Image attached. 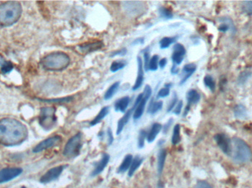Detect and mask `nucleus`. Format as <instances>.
Returning a JSON list of instances; mask_svg holds the SVG:
<instances>
[{
	"label": "nucleus",
	"mask_w": 252,
	"mask_h": 188,
	"mask_svg": "<svg viewBox=\"0 0 252 188\" xmlns=\"http://www.w3.org/2000/svg\"><path fill=\"white\" fill-rule=\"evenodd\" d=\"M28 137L26 126L13 118L0 119V144L15 146L22 144Z\"/></svg>",
	"instance_id": "1"
},
{
	"label": "nucleus",
	"mask_w": 252,
	"mask_h": 188,
	"mask_svg": "<svg viewBox=\"0 0 252 188\" xmlns=\"http://www.w3.org/2000/svg\"><path fill=\"white\" fill-rule=\"evenodd\" d=\"M125 66V63H123V62L115 61L112 63L110 69L112 72H116L118 71L121 70V69H124Z\"/></svg>",
	"instance_id": "36"
},
{
	"label": "nucleus",
	"mask_w": 252,
	"mask_h": 188,
	"mask_svg": "<svg viewBox=\"0 0 252 188\" xmlns=\"http://www.w3.org/2000/svg\"><path fill=\"white\" fill-rule=\"evenodd\" d=\"M62 140V137L59 135L49 137V138L45 139L43 141L40 142L38 144H37L34 147L32 151H33L34 153H39V152H43V151L51 149V148L57 146L58 144L61 143Z\"/></svg>",
	"instance_id": "7"
},
{
	"label": "nucleus",
	"mask_w": 252,
	"mask_h": 188,
	"mask_svg": "<svg viewBox=\"0 0 252 188\" xmlns=\"http://www.w3.org/2000/svg\"><path fill=\"white\" fill-rule=\"evenodd\" d=\"M159 14L161 17L164 18V19H171L173 17V13L167 7H160Z\"/></svg>",
	"instance_id": "35"
},
{
	"label": "nucleus",
	"mask_w": 252,
	"mask_h": 188,
	"mask_svg": "<svg viewBox=\"0 0 252 188\" xmlns=\"http://www.w3.org/2000/svg\"><path fill=\"white\" fill-rule=\"evenodd\" d=\"M64 165H59V166L54 167L49 170L47 172H46L42 177L40 179V183L47 184V183H51L54 180H57L59 176L63 172L64 169Z\"/></svg>",
	"instance_id": "11"
},
{
	"label": "nucleus",
	"mask_w": 252,
	"mask_h": 188,
	"mask_svg": "<svg viewBox=\"0 0 252 188\" xmlns=\"http://www.w3.org/2000/svg\"><path fill=\"white\" fill-rule=\"evenodd\" d=\"M186 54V50L185 47L182 44H176L173 47V55H172V60H173L174 65H180L183 61L184 57Z\"/></svg>",
	"instance_id": "14"
},
{
	"label": "nucleus",
	"mask_w": 252,
	"mask_h": 188,
	"mask_svg": "<svg viewBox=\"0 0 252 188\" xmlns=\"http://www.w3.org/2000/svg\"><path fill=\"white\" fill-rule=\"evenodd\" d=\"M22 188H25V187H22Z\"/></svg>",
	"instance_id": "46"
},
{
	"label": "nucleus",
	"mask_w": 252,
	"mask_h": 188,
	"mask_svg": "<svg viewBox=\"0 0 252 188\" xmlns=\"http://www.w3.org/2000/svg\"><path fill=\"white\" fill-rule=\"evenodd\" d=\"M176 102H177V98L175 97L174 99H173V100H172L171 103L169 105L168 109H167L168 112H170V111L173 109V108L174 107L175 105H176Z\"/></svg>",
	"instance_id": "42"
},
{
	"label": "nucleus",
	"mask_w": 252,
	"mask_h": 188,
	"mask_svg": "<svg viewBox=\"0 0 252 188\" xmlns=\"http://www.w3.org/2000/svg\"><path fill=\"white\" fill-rule=\"evenodd\" d=\"M22 169L20 168H6L0 171V184L8 183L21 175Z\"/></svg>",
	"instance_id": "9"
},
{
	"label": "nucleus",
	"mask_w": 252,
	"mask_h": 188,
	"mask_svg": "<svg viewBox=\"0 0 252 188\" xmlns=\"http://www.w3.org/2000/svg\"><path fill=\"white\" fill-rule=\"evenodd\" d=\"M109 158H110V157H109V155L104 154L103 157H102L101 160L96 164L94 169L93 170V173H92V176L94 177V176L98 175L100 173L103 172V170L105 169L106 165L109 163Z\"/></svg>",
	"instance_id": "16"
},
{
	"label": "nucleus",
	"mask_w": 252,
	"mask_h": 188,
	"mask_svg": "<svg viewBox=\"0 0 252 188\" xmlns=\"http://www.w3.org/2000/svg\"><path fill=\"white\" fill-rule=\"evenodd\" d=\"M158 66V56L154 55L151 58L148 65V70L157 71Z\"/></svg>",
	"instance_id": "33"
},
{
	"label": "nucleus",
	"mask_w": 252,
	"mask_h": 188,
	"mask_svg": "<svg viewBox=\"0 0 252 188\" xmlns=\"http://www.w3.org/2000/svg\"><path fill=\"white\" fill-rule=\"evenodd\" d=\"M56 123V108L53 107L41 108L39 115V124L41 127L44 130H50Z\"/></svg>",
	"instance_id": "6"
},
{
	"label": "nucleus",
	"mask_w": 252,
	"mask_h": 188,
	"mask_svg": "<svg viewBox=\"0 0 252 188\" xmlns=\"http://www.w3.org/2000/svg\"><path fill=\"white\" fill-rule=\"evenodd\" d=\"M81 146H82V134L78 133L73 137H71L65 145L63 155L66 158H75L79 155Z\"/></svg>",
	"instance_id": "5"
},
{
	"label": "nucleus",
	"mask_w": 252,
	"mask_h": 188,
	"mask_svg": "<svg viewBox=\"0 0 252 188\" xmlns=\"http://www.w3.org/2000/svg\"><path fill=\"white\" fill-rule=\"evenodd\" d=\"M215 140L222 152L226 155H231L232 153V140L224 134H218L215 136Z\"/></svg>",
	"instance_id": "10"
},
{
	"label": "nucleus",
	"mask_w": 252,
	"mask_h": 188,
	"mask_svg": "<svg viewBox=\"0 0 252 188\" xmlns=\"http://www.w3.org/2000/svg\"><path fill=\"white\" fill-rule=\"evenodd\" d=\"M109 107H105L102 108L101 110L99 112L98 115L91 121L90 123V125L94 126L96 124L100 123L106 115L109 114Z\"/></svg>",
	"instance_id": "24"
},
{
	"label": "nucleus",
	"mask_w": 252,
	"mask_h": 188,
	"mask_svg": "<svg viewBox=\"0 0 252 188\" xmlns=\"http://www.w3.org/2000/svg\"><path fill=\"white\" fill-rule=\"evenodd\" d=\"M126 52H127V50H126V49H123L121 51L115 52V53H114V54H112V56L124 55V54H126Z\"/></svg>",
	"instance_id": "43"
},
{
	"label": "nucleus",
	"mask_w": 252,
	"mask_h": 188,
	"mask_svg": "<svg viewBox=\"0 0 252 188\" xmlns=\"http://www.w3.org/2000/svg\"><path fill=\"white\" fill-rule=\"evenodd\" d=\"M241 9H242L243 12L246 14L252 15V1H243L241 3Z\"/></svg>",
	"instance_id": "32"
},
{
	"label": "nucleus",
	"mask_w": 252,
	"mask_h": 188,
	"mask_svg": "<svg viewBox=\"0 0 252 188\" xmlns=\"http://www.w3.org/2000/svg\"><path fill=\"white\" fill-rule=\"evenodd\" d=\"M161 128H162V127L158 123H155V124H153L151 130L147 134V140H148V143H152L153 141H154L156 137H157L158 133L161 131Z\"/></svg>",
	"instance_id": "19"
},
{
	"label": "nucleus",
	"mask_w": 252,
	"mask_h": 188,
	"mask_svg": "<svg viewBox=\"0 0 252 188\" xmlns=\"http://www.w3.org/2000/svg\"><path fill=\"white\" fill-rule=\"evenodd\" d=\"M104 47V44L102 41H94V42H88L85 44H81L78 47L79 51L84 54H88V53H93L94 51L100 50Z\"/></svg>",
	"instance_id": "13"
},
{
	"label": "nucleus",
	"mask_w": 252,
	"mask_h": 188,
	"mask_svg": "<svg viewBox=\"0 0 252 188\" xmlns=\"http://www.w3.org/2000/svg\"><path fill=\"white\" fill-rule=\"evenodd\" d=\"M70 63V57L62 52L50 53L44 56L41 60V65L45 70L58 72L66 69Z\"/></svg>",
	"instance_id": "3"
},
{
	"label": "nucleus",
	"mask_w": 252,
	"mask_h": 188,
	"mask_svg": "<svg viewBox=\"0 0 252 188\" xmlns=\"http://www.w3.org/2000/svg\"><path fill=\"white\" fill-rule=\"evenodd\" d=\"M166 157H167V152H166L165 149H161L158 156V171L159 174L162 173L164 162L166 161Z\"/></svg>",
	"instance_id": "25"
},
{
	"label": "nucleus",
	"mask_w": 252,
	"mask_h": 188,
	"mask_svg": "<svg viewBox=\"0 0 252 188\" xmlns=\"http://www.w3.org/2000/svg\"><path fill=\"white\" fill-rule=\"evenodd\" d=\"M129 103H130V98L128 96L121 98V99L117 101L116 103H115V110L117 112H125Z\"/></svg>",
	"instance_id": "20"
},
{
	"label": "nucleus",
	"mask_w": 252,
	"mask_h": 188,
	"mask_svg": "<svg viewBox=\"0 0 252 188\" xmlns=\"http://www.w3.org/2000/svg\"><path fill=\"white\" fill-rule=\"evenodd\" d=\"M119 87V82H115V83L112 84V85L109 87L107 91H106V94H105L104 99H106V100H109V99H112V98L113 97L114 95L116 94Z\"/></svg>",
	"instance_id": "26"
},
{
	"label": "nucleus",
	"mask_w": 252,
	"mask_h": 188,
	"mask_svg": "<svg viewBox=\"0 0 252 188\" xmlns=\"http://www.w3.org/2000/svg\"><path fill=\"white\" fill-rule=\"evenodd\" d=\"M143 158H140L139 156H136L134 159L132 161L131 165H130V168L128 171L129 177H132L134 174L135 171L138 169L142 165V162H143Z\"/></svg>",
	"instance_id": "22"
},
{
	"label": "nucleus",
	"mask_w": 252,
	"mask_h": 188,
	"mask_svg": "<svg viewBox=\"0 0 252 188\" xmlns=\"http://www.w3.org/2000/svg\"><path fill=\"white\" fill-rule=\"evenodd\" d=\"M204 82L206 86H207L210 91L214 92L215 90H216V82H215L213 78H212L211 76H210V75H207V76L204 78Z\"/></svg>",
	"instance_id": "31"
},
{
	"label": "nucleus",
	"mask_w": 252,
	"mask_h": 188,
	"mask_svg": "<svg viewBox=\"0 0 252 188\" xmlns=\"http://www.w3.org/2000/svg\"><path fill=\"white\" fill-rule=\"evenodd\" d=\"M147 133L144 130L139 133V137H138V146L139 148H142L145 146V137L147 138Z\"/></svg>",
	"instance_id": "37"
},
{
	"label": "nucleus",
	"mask_w": 252,
	"mask_h": 188,
	"mask_svg": "<svg viewBox=\"0 0 252 188\" xmlns=\"http://www.w3.org/2000/svg\"><path fill=\"white\" fill-rule=\"evenodd\" d=\"M221 25L219 27V30L220 32H226V31L232 30L235 31V27H234L233 22H232L230 19L228 18H223L220 19Z\"/></svg>",
	"instance_id": "21"
},
{
	"label": "nucleus",
	"mask_w": 252,
	"mask_h": 188,
	"mask_svg": "<svg viewBox=\"0 0 252 188\" xmlns=\"http://www.w3.org/2000/svg\"><path fill=\"white\" fill-rule=\"evenodd\" d=\"M144 60H145V63H144V68H145V70H148V65H149L150 60V54H148V53H145L144 54Z\"/></svg>",
	"instance_id": "39"
},
{
	"label": "nucleus",
	"mask_w": 252,
	"mask_h": 188,
	"mask_svg": "<svg viewBox=\"0 0 252 188\" xmlns=\"http://www.w3.org/2000/svg\"><path fill=\"white\" fill-rule=\"evenodd\" d=\"M133 157L132 155H126L125 158H124V161H123L121 165H120L119 168H118V172L124 173L126 171L130 168V165H131L132 161H133Z\"/></svg>",
	"instance_id": "23"
},
{
	"label": "nucleus",
	"mask_w": 252,
	"mask_h": 188,
	"mask_svg": "<svg viewBox=\"0 0 252 188\" xmlns=\"http://www.w3.org/2000/svg\"><path fill=\"white\" fill-rule=\"evenodd\" d=\"M200 99H201V96H200V94L195 90H190V91H188V95H187L188 105H187L184 115H186L188 114L189 107H190V105L198 103L200 101Z\"/></svg>",
	"instance_id": "17"
},
{
	"label": "nucleus",
	"mask_w": 252,
	"mask_h": 188,
	"mask_svg": "<svg viewBox=\"0 0 252 188\" xmlns=\"http://www.w3.org/2000/svg\"><path fill=\"white\" fill-rule=\"evenodd\" d=\"M143 97V94H139L138 97L136 98V102H135L134 105H133V107L130 108L129 110H127L126 112L125 115L123 116L122 118L119 120L118 124V130H117V134H120L122 133L123 130H124V127L126 124H127V121L130 119V116H131L132 112H134L135 109H136V106H137L138 103L140 102L141 99Z\"/></svg>",
	"instance_id": "12"
},
{
	"label": "nucleus",
	"mask_w": 252,
	"mask_h": 188,
	"mask_svg": "<svg viewBox=\"0 0 252 188\" xmlns=\"http://www.w3.org/2000/svg\"><path fill=\"white\" fill-rule=\"evenodd\" d=\"M180 125L176 124L173 129V136H172V143L173 145L178 144L180 142Z\"/></svg>",
	"instance_id": "28"
},
{
	"label": "nucleus",
	"mask_w": 252,
	"mask_h": 188,
	"mask_svg": "<svg viewBox=\"0 0 252 188\" xmlns=\"http://www.w3.org/2000/svg\"><path fill=\"white\" fill-rule=\"evenodd\" d=\"M151 94H152V90H151V87L149 85H146L145 89H144L143 97L141 99L140 102L138 103L136 109H135L134 112H133V119H139L142 117V114L144 112V109H145V105H146L147 102H148L149 98L151 97Z\"/></svg>",
	"instance_id": "8"
},
{
	"label": "nucleus",
	"mask_w": 252,
	"mask_h": 188,
	"mask_svg": "<svg viewBox=\"0 0 252 188\" xmlns=\"http://www.w3.org/2000/svg\"><path fill=\"white\" fill-rule=\"evenodd\" d=\"M108 133H109V144H111V143H112V141H113V136H112V131H111L110 129H109V132H108Z\"/></svg>",
	"instance_id": "45"
},
{
	"label": "nucleus",
	"mask_w": 252,
	"mask_h": 188,
	"mask_svg": "<svg viewBox=\"0 0 252 188\" xmlns=\"http://www.w3.org/2000/svg\"><path fill=\"white\" fill-rule=\"evenodd\" d=\"M196 70V66L193 63L185 65L183 68V78L181 81V85H183Z\"/></svg>",
	"instance_id": "18"
},
{
	"label": "nucleus",
	"mask_w": 252,
	"mask_h": 188,
	"mask_svg": "<svg viewBox=\"0 0 252 188\" xmlns=\"http://www.w3.org/2000/svg\"><path fill=\"white\" fill-rule=\"evenodd\" d=\"M252 73L250 72H244L240 75L239 78H238V82L240 85H243L250 78H251Z\"/></svg>",
	"instance_id": "34"
},
{
	"label": "nucleus",
	"mask_w": 252,
	"mask_h": 188,
	"mask_svg": "<svg viewBox=\"0 0 252 188\" xmlns=\"http://www.w3.org/2000/svg\"><path fill=\"white\" fill-rule=\"evenodd\" d=\"M176 40V37H164L160 41V47L161 49L167 48L173 44Z\"/></svg>",
	"instance_id": "29"
},
{
	"label": "nucleus",
	"mask_w": 252,
	"mask_h": 188,
	"mask_svg": "<svg viewBox=\"0 0 252 188\" xmlns=\"http://www.w3.org/2000/svg\"><path fill=\"white\" fill-rule=\"evenodd\" d=\"M232 153L231 156L234 161L240 163H245L251 161L252 154L250 146L244 140L238 137H234L232 140Z\"/></svg>",
	"instance_id": "4"
},
{
	"label": "nucleus",
	"mask_w": 252,
	"mask_h": 188,
	"mask_svg": "<svg viewBox=\"0 0 252 188\" xmlns=\"http://www.w3.org/2000/svg\"><path fill=\"white\" fill-rule=\"evenodd\" d=\"M163 102L161 101H158V102H151V105H149L148 107V112L151 114L156 113L158 112V110L162 108Z\"/></svg>",
	"instance_id": "30"
},
{
	"label": "nucleus",
	"mask_w": 252,
	"mask_h": 188,
	"mask_svg": "<svg viewBox=\"0 0 252 188\" xmlns=\"http://www.w3.org/2000/svg\"><path fill=\"white\" fill-rule=\"evenodd\" d=\"M182 107H183V102L182 101H180V102L178 103V105H176V109L173 110V112L176 115H179L181 111H182Z\"/></svg>",
	"instance_id": "41"
},
{
	"label": "nucleus",
	"mask_w": 252,
	"mask_h": 188,
	"mask_svg": "<svg viewBox=\"0 0 252 188\" xmlns=\"http://www.w3.org/2000/svg\"><path fill=\"white\" fill-rule=\"evenodd\" d=\"M234 113H235V116L236 117V118H244L247 116V110L244 105H237V106L235 107Z\"/></svg>",
	"instance_id": "27"
},
{
	"label": "nucleus",
	"mask_w": 252,
	"mask_h": 188,
	"mask_svg": "<svg viewBox=\"0 0 252 188\" xmlns=\"http://www.w3.org/2000/svg\"><path fill=\"white\" fill-rule=\"evenodd\" d=\"M22 7L19 1H9L0 4V25L9 27L14 25L22 16Z\"/></svg>",
	"instance_id": "2"
},
{
	"label": "nucleus",
	"mask_w": 252,
	"mask_h": 188,
	"mask_svg": "<svg viewBox=\"0 0 252 188\" xmlns=\"http://www.w3.org/2000/svg\"><path fill=\"white\" fill-rule=\"evenodd\" d=\"M194 188H212V187L206 182H198Z\"/></svg>",
	"instance_id": "40"
},
{
	"label": "nucleus",
	"mask_w": 252,
	"mask_h": 188,
	"mask_svg": "<svg viewBox=\"0 0 252 188\" xmlns=\"http://www.w3.org/2000/svg\"><path fill=\"white\" fill-rule=\"evenodd\" d=\"M166 64H167V59L166 58L161 59L159 63H158V65H159L161 69H164V68L165 67Z\"/></svg>",
	"instance_id": "44"
},
{
	"label": "nucleus",
	"mask_w": 252,
	"mask_h": 188,
	"mask_svg": "<svg viewBox=\"0 0 252 188\" xmlns=\"http://www.w3.org/2000/svg\"><path fill=\"white\" fill-rule=\"evenodd\" d=\"M138 63V73L137 77H136V82H135L134 85L133 87V91H136L138 88L142 86V82L144 81V68L143 63H142V59L140 57H137Z\"/></svg>",
	"instance_id": "15"
},
{
	"label": "nucleus",
	"mask_w": 252,
	"mask_h": 188,
	"mask_svg": "<svg viewBox=\"0 0 252 188\" xmlns=\"http://www.w3.org/2000/svg\"><path fill=\"white\" fill-rule=\"evenodd\" d=\"M170 94V88L168 87H166V88H161L158 93V96L160 98H164L166 96H168Z\"/></svg>",
	"instance_id": "38"
}]
</instances>
